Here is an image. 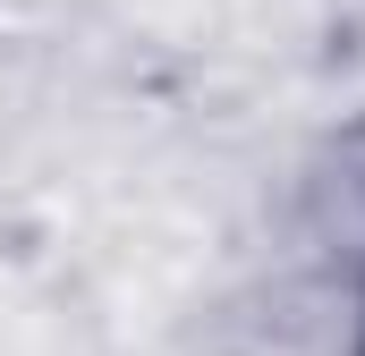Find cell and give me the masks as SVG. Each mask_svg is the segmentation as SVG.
Returning a JSON list of instances; mask_svg holds the SVG:
<instances>
[{
    "label": "cell",
    "mask_w": 365,
    "mask_h": 356,
    "mask_svg": "<svg viewBox=\"0 0 365 356\" xmlns=\"http://www.w3.org/2000/svg\"><path fill=\"white\" fill-rule=\"evenodd\" d=\"M349 356H365V280H357V314H349Z\"/></svg>",
    "instance_id": "6da1fadb"
}]
</instances>
